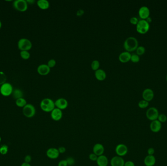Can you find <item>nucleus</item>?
Masks as SVG:
<instances>
[{"label": "nucleus", "mask_w": 167, "mask_h": 166, "mask_svg": "<svg viewBox=\"0 0 167 166\" xmlns=\"http://www.w3.org/2000/svg\"><path fill=\"white\" fill-rule=\"evenodd\" d=\"M124 47L127 51L130 53V52L134 51L137 48L138 41L135 37H129L124 41Z\"/></svg>", "instance_id": "1"}, {"label": "nucleus", "mask_w": 167, "mask_h": 166, "mask_svg": "<svg viewBox=\"0 0 167 166\" xmlns=\"http://www.w3.org/2000/svg\"><path fill=\"white\" fill-rule=\"evenodd\" d=\"M40 107L44 112L51 113L55 108V102L49 98L43 99L40 103Z\"/></svg>", "instance_id": "2"}, {"label": "nucleus", "mask_w": 167, "mask_h": 166, "mask_svg": "<svg viewBox=\"0 0 167 166\" xmlns=\"http://www.w3.org/2000/svg\"><path fill=\"white\" fill-rule=\"evenodd\" d=\"M149 24L146 20H140L136 25V30L140 34L146 33L149 29Z\"/></svg>", "instance_id": "3"}, {"label": "nucleus", "mask_w": 167, "mask_h": 166, "mask_svg": "<svg viewBox=\"0 0 167 166\" xmlns=\"http://www.w3.org/2000/svg\"><path fill=\"white\" fill-rule=\"evenodd\" d=\"M32 46L31 41L27 39L22 38L18 42V47L21 51H28Z\"/></svg>", "instance_id": "4"}, {"label": "nucleus", "mask_w": 167, "mask_h": 166, "mask_svg": "<svg viewBox=\"0 0 167 166\" xmlns=\"http://www.w3.org/2000/svg\"><path fill=\"white\" fill-rule=\"evenodd\" d=\"M13 6L17 11L25 12L28 8V4L25 0H15L13 3Z\"/></svg>", "instance_id": "5"}, {"label": "nucleus", "mask_w": 167, "mask_h": 166, "mask_svg": "<svg viewBox=\"0 0 167 166\" xmlns=\"http://www.w3.org/2000/svg\"><path fill=\"white\" fill-rule=\"evenodd\" d=\"M13 88L12 85L8 82H6L0 87V93L4 97H8L12 95Z\"/></svg>", "instance_id": "6"}, {"label": "nucleus", "mask_w": 167, "mask_h": 166, "mask_svg": "<svg viewBox=\"0 0 167 166\" xmlns=\"http://www.w3.org/2000/svg\"><path fill=\"white\" fill-rule=\"evenodd\" d=\"M23 113L27 118H33L36 114L35 108L32 104H27L23 109Z\"/></svg>", "instance_id": "7"}, {"label": "nucleus", "mask_w": 167, "mask_h": 166, "mask_svg": "<svg viewBox=\"0 0 167 166\" xmlns=\"http://www.w3.org/2000/svg\"><path fill=\"white\" fill-rule=\"evenodd\" d=\"M159 115V113L158 110L154 107L149 108L147 111L146 113L147 118L151 121L157 120Z\"/></svg>", "instance_id": "8"}, {"label": "nucleus", "mask_w": 167, "mask_h": 166, "mask_svg": "<svg viewBox=\"0 0 167 166\" xmlns=\"http://www.w3.org/2000/svg\"><path fill=\"white\" fill-rule=\"evenodd\" d=\"M115 151L117 155L120 157H123L127 154L128 148L126 145L124 144H119L116 146Z\"/></svg>", "instance_id": "9"}, {"label": "nucleus", "mask_w": 167, "mask_h": 166, "mask_svg": "<svg viewBox=\"0 0 167 166\" xmlns=\"http://www.w3.org/2000/svg\"><path fill=\"white\" fill-rule=\"evenodd\" d=\"M60 153L58 148H50L47 151L46 155L50 159H56L58 158L60 155Z\"/></svg>", "instance_id": "10"}, {"label": "nucleus", "mask_w": 167, "mask_h": 166, "mask_svg": "<svg viewBox=\"0 0 167 166\" xmlns=\"http://www.w3.org/2000/svg\"><path fill=\"white\" fill-rule=\"evenodd\" d=\"M50 116L53 120L55 121L60 120L63 118L62 110L57 108H55L50 113Z\"/></svg>", "instance_id": "11"}, {"label": "nucleus", "mask_w": 167, "mask_h": 166, "mask_svg": "<svg viewBox=\"0 0 167 166\" xmlns=\"http://www.w3.org/2000/svg\"><path fill=\"white\" fill-rule=\"evenodd\" d=\"M55 107L61 110H65L68 107V102L64 98H60L55 102Z\"/></svg>", "instance_id": "12"}, {"label": "nucleus", "mask_w": 167, "mask_h": 166, "mask_svg": "<svg viewBox=\"0 0 167 166\" xmlns=\"http://www.w3.org/2000/svg\"><path fill=\"white\" fill-rule=\"evenodd\" d=\"M125 163V161L123 157L118 155L113 156L110 162L111 166H124Z\"/></svg>", "instance_id": "13"}, {"label": "nucleus", "mask_w": 167, "mask_h": 166, "mask_svg": "<svg viewBox=\"0 0 167 166\" xmlns=\"http://www.w3.org/2000/svg\"><path fill=\"white\" fill-rule=\"evenodd\" d=\"M142 97L143 98L144 100H146L148 102H150L154 99V91L151 89H146L143 92Z\"/></svg>", "instance_id": "14"}, {"label": "nucleus", "mask_w": 167, "mask_h": 166, "mask_svg": "<svg viewBox=\"0 0 167 166\" xmlns=\"http://www.w3.org/2000/svg\"><path fill=\"white\" fill-rule=\"evenodd\" d=\"M138 14L139 17L142 20H145L149 17L150 11L147 6H143L139 8Z\"/></svg>", "instance_id": "15"}, {"label": "nucleus", "mask_w": 167, "mask_h": 166, "mask_svg": "<svg viewBox=\"0 0 167 166\" xmlns=\"http://www.w3.org/2000/svg\"><path fill=\"white\" fill-rule=\"evenodd\" d=\"M93 153L96 154L98 156L103 155L105 152V148L102 144L96 143L93 146Z\"/></svg>", "instance_id": "16"}, {"label": "nucleus", "mask_w": 167, "mask_h": 166, "mask_svg": "<svg viewBox=\"0 0 167 166\" xmlns=\"http://www.w3.org/2000/svg\"><path fill=\"white\" fill-rule=\"evenodd\" d=\"M50 71V68L49 67L47 64H42L39 65L37 68V72L41 76H46L49 73Z\"/></svg>", "instance_id": "17"}, {"label": "nucleus", "mask_w": 167, "mask_h": 166, "mask_svg": "<svg viewBox=\"0 0 167 166\" xmlns=\"http://www.w3.org/2000/svg\"><path fill=\"white\" fill-rule=\"evenodd\" d=\"M150 129L152 132L157 133L160 131L162 128V123L158 120L152 121L150 124Z\"/></svg>", "instance_id": "18"}, {"label": "nucleus", "mask_w": 167, "mask_h": 166, "mask_svg": "<svg viewBox=\"0 0 167 166\" xmlns=\"http://www.w3.org/2000/svg\"><path fill=\"white\" fill-rule=\"evenodd\" d=\"M130 53L129 52L125 51L121 53L119 56V60L122 63H126L130 60Z\"/></svg>", "instance_id": "19"}, {"label": "nucleus", "mask_w": 167, "mask_h": 166, "mask_svg": "<svg viewBox=\"0 0 167 166\" xmlns=\"http://www.w3.org/2000/svg\"><path fill=\"white\" fill-rule=\"evenodd\" d=\"M96 162L98 166H108L109 164L108 157L104 154L98 156Z\"/></svg>", "instance_id": "20"}, {"label": "nucleus", "mask_w": 167, "mask_h": 166, "mask_svg": "<svg viewBox=\"0 0 167 166\" xmlns=\"http://www.w3.org/2000/svg\"><path fill=\"white\" fill-rule=\"evenodd\" d=\"M144 162L146 166H154L156 163V158L154 155H148L144 159Z\"/></svg>", "instance_id": "21"}, {"label": "nucleus", "mask_w": 167, "mask_h": 166, "mask_svg": "<svg viewBox=\"0 0 167 166\" xmlns=\"http://www.w3.org/2000/svg\"><path fill=\"white\" fill-rule=\"evenodd\" d=\"M95 76L96 79L99 81H103L106 78V75L105 71L103 69H99L95 72Z\"/></svg>", "instance_id": "22"}, {"label": "nucleus", "mask_w": 167, "mask_h": 166, "mask_svg": "<svg viewBox=\"0 0 167 166\" xmlns=\"http://www.w3.org/2000/svg\"><path fill=\"white\" fill-rule=\"evenodd\" d=\"M37 6L40 9L46 10L49 8L50 4L47 0H39L37 2Z\"/></svg>", "instance_id": "23"}, {"label": "nucleus", "mask_w": 167, "mask_h": 166, "mask_svg": "<svg viewBox=\"0 0 167 166\" xmlns=\"http://www.w3.org/2000/svg\"><path fill=\"white\" fill-rule=\"evenodd\" d=\"M12 97L14 99H18L20 98H23L24 96V94L22 91L20 89H15L12 92Z\"/></svg>", "instance_id": "24"}, {"label": "nucleus", "mask_w": 167, "mask_h": 166, "mask_svg": "<svg viewBox=\"0 0 167 166\" xmlns=\"http://www.w3.org/2000/svg\"><path fill=\"white\" fill-rule=\"evenodd\" d=\"M15 103H16L17 106L21 108H24L27 104V100H25V99H24L23 97L16 100Z\"/></svg>", "instance_id": "25"}, {"label": "nucleus", "mask_w": 167, "mask_h": 166, "mask_svg": "<svg viewBox=\"0 0 167 166\" xmlns=\"http://www.w3.org/2000/svg\"><path fill=\"white\" fill-rule=\"evenodd\" d=\"M20 56L23 59L27 60L30 59V54L28 51H21L20 52Z\"/></svg>", "instance_id": "26"}, {"label": "nucleus", "mask_w": 167, "mask_h": 166, "mask_svg": "<svg viewBox=\"0 0 167 166\" xmlns=\"http://www.w3.org/2000/svg\"><path fill=\"white\" fill-rule=\"evenodd\" d=\"M99 66H100V62L98 60H94L92 62L91 67L93 70L95 71L99 69Z\"/></svg>", "instance_id": "27"}, {"label": "nucleus", "mask_w": 167, "mask_h": 166, "mask_svg": "<svg viewBox=\"0 0 167 166\" xmlns=\"http://www.w3.org/2000/svg\"><path fill=\"white\" fill-rule=\"evenodd\" d=\"M6 79L7 78L5 73L3 71H0V85H2V84L6 83Z\"/></svg>", "instance_id": "28"}, {"label": "nucleus", "mask_w": 167, "mask_h": 166, "mask_svg": "<svg viewBox=\"0 0 167 166\" xmlns=\"http://www.w3.org/2000/svg\"><path fill=\"white\" fill-rule=\"evenodd\" d=\"M8 151V147L6 145H3L0 147V153L2 155H6Z\"/></svg>", "instance_id": "29"}, {"label": "nucleus", "mask_w": 167, "mask_h": 166, "mask_svg": "<svg viewBox=\"0 0 167 166\" xmlns=\"http://www.w3.org/2000/svg\"><path fill=\"white\" fill-rule=\"evenodd\" d=\"M149 102L143 99V100H141L138 102V105L139 106V107L141 109H144L147 107L149 106Z\"/></svg>", "instance_id": "30"}, {"label": "nucleus", "mask_w": 167, "mask_h": 166, "mask_svg": "<svg viewBox=\"0 0 167 166\" xmlns=\"http://www.w3.org/2000/svg\"><path fill=\"white\" fill-rule=\"evenodd\" d=\"M136 54L138 56H141L143 55L145 52V48L143 46H140L136 49Z\"/></svg>", "instance_id": "31"}, {"label": "nucleus", "mask_w": 167, "mask_h": 166, "mask_svg": "<svg viewBox=\"0 0 167 166\" xmlns=\"http://www.w3.org/2000/svg\"><path fill=\"white\" fill-rule=\"evenodd\" d=\"M157 120L161 122V123H165V122L167 121V116L165 114L161 113V114L159 115Z\"/></svg>", "instance_id": "32"}, {"label": "nucleus", "mask_w": 167, "mask_h": 166, "mask_svg": "<svg viewBox=\"0 0 167 166\" xmlns=\"http://www.w3.org/2000/svg\"><path fill=\"white\" fill-rule=\"evenodd\" d=\"M130 60L134 63H137L138 62H139V60H140L139 56H138L136 54H132L131 55V57H130Z\"/></svg>", "instance_id": "33"}, {"label": "nucleus", "mask_w": 167, "mask_h": 166, "mask_svg": "<svg viewBox=\"0 0 167 166\" xmlns=\"http://www.w3.org/2000/svg\"><path fill=\"white\" fill-rule=\"evenodd\" d=\"M56 60L54 59H51L47 62V65L49 66V67L51 68L54 67L56 65Z\"/></svg>", "instance_id": "34"}, {"label": "nucleus", "mask_w": 167, "mask_h": 166, "mask_svg": "<svg viewBox=\"0 0 167 166\" xmlns=\"http://www.w3.org/2000/svg\"><path fill=\"white\" fill-rule=\"evenodd\" d=\"M68 166H73L75 164V159L73 157H68L66 159Z\"/></svg>", "instance_id": "35"}, {"label": "nucleus", "mask_w": 167, "mask_h": 166, "mask_svg": "<svg viewBox=\"0 0 167 166\" xmlns=\"http://www.w3.org/2000/svg\"><path fill=\"white\" fill-rule=\"evenodd\" d=\"M98 156L96 155V154H94V153H91L89 154V158L92 161H96V160L97 159Z\"/></svg>", "instance_id": "36"}, {"label": "nucleus", "mask_w": 167, "mask_h": 166, "mask_svg": "<svg viewBox=\"0 0 167 166\" xmlns=\"http://www.w3.org/2000/svg\"><path fill=\"white\" fill-rule=\"evenodd\" d=\"M130 23L132 24V25H137V24H138V22H139V20L135 17H132L130 18Z\"/></svg>", "instance_id": "37"}, {"label": "nucleus", "mask_w": 167, "mask_h": 166, "mask_svg": "<svg viewBox=\"0 0 167 166\" xmlns=\"http://www.w3.org/2000/svg\"><path fill=\"white\" fill-rule=\"evenodd\" d=\"M58 166H68V162L66 159H63L59 162L58 164Z\"/></svg>", "instance_id": "38"}, {"label": "nucleus", "mask_w": 167, "mask_h": 166, "mask_svg": "<svg viewBox=\"0 0 167 166\" xmlns=\"http://www.w3.org/2000/svg\"><path fill=\"white\" fill-rule=\"evenodd\" d=\"M31 160H32V157L30 155H27L25 156V158H24V161L25 163H30H30L31 162Z\"/></svg>", "instance_id": "39"}, {"label": "nucleus", "mask_w": 167, "mask_h": 166, "mask_svg": "<svg viewBox=\"0 0 167 166\" xmlns=\"http://www.w3.org/2000/svg\"><path fill=\"white\" fill-rule=\"evenodd\" d=\"M147 153H148V155H154V153H155V150L153 148H148Z\"/></svg>", "instance_id": "40"}, {"label": "nucleus", "mask_w": 167, "mask_h": 166, "mask_svg": "<svg viewBox=\"0 0 167 166\" xmlns=\"http://www.w3.org/2000/svg\"><path fill=\"white\" fill-rule=\"evenodd\" d=\"M58 149L60 154L64 153H65L66 151V148L65 147H63V146L60 147Z\"/></svg>", "instance_id": "41"}, {"label": "nucleus", "mask_w": 167, "mask_h": 166, "mask_svg": "<svg viewBox=\"0 0 167 166\" xmlns=\"http://www.w3.org/2000/svg\"><path fill=\"white\" fill-rule=\"evenodd\" d=\"M124 166H135V164L132 161H127L125 162Z\"/></svg>", "instance_id": "42"}, {"label": "nucleus", "mask_w": 167, "mask_h": 166, "mask_svg": "<svg viewBox=\"0 0 167 166\" xmlns=\"http://www.w3.org/2000/svg\"><path fill=\"white\" fill-rule=\"evenodd\" d=\"M21 166H31V165L30 164V163H25L24 162L21 165Z\"/></svg>", "instance_id": "43"}, {"label": "nucleus", "mask_w": 167, "mask_h": 166, "mask_svg": "<svg viewBox=\"0 0 167 166\" xmlns=\"http://www.w3.org/2000/svg\"><path fill=\"white\" fill-rule=\"evenodd\" d=\"M27 4H32L34 3L35 2V1L34 0H27Z\"/></svg>", "instance_id": "44"}, {"label": "nucleus", "mask_w": 167, "mask_h": 166, "mask_svg": "<svg viewBox=\"0 0 167 166\" xmlns=\"http://www.w3.org/2000/svg\"><path fill=\"white\" fill-rule=\"evenodd\" d=\"M147 21V22H149V23H150V22H151V21H152V19H151V17H149L148 18H147L146 20Z\"/></svg>", "instance_id": "45"}, {"label": "nucleus", "mask_w": 167, "mask_h": 166, "mask_svg": "<svg viewBox=\"0 0 167 166\" xmlns=\"http://www.w3.org/2000/svg\"><path fill=\"white\" fill-rule=\"evenodd\" d=\"M1 27H2V22H1L0 21V29L1 28Z\"/></svg>", "instance_id": "46"}, {"label": "nucleus", "mask_w": 167, "mask_h": 166, "mask_svg": "<svg viewBox=\"0 0 167 166\" xmlns=\"http://www.w3.org/2000/svg\"><path fill=\"white\" fill-rule=\"evenodd\" d=\"M1 137H0V143H1Z\"/></svg>", "instance_id": "47"}, {"label": "nucleus", "mask_w": 167, "mask_h": 166, "mask_svg": "<svg viewBox=\"0 0 167 166\" xmlns=\"http://www.w3.org/2000/svg\"><path fill=\"white\" fill-rule=\"evenodd\" d=\"M166 80H167V76H166Z\"/></svg>", "instance_id": "48"}]
</instances>
